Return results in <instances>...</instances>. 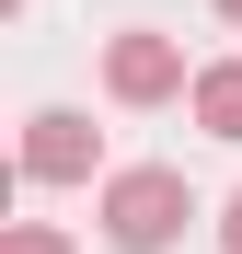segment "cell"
<instances>
[{
	"mask_svg": "<svg viewBox=\"0 0 242 254\" xmlns=\"http://www.w3.org/2000/svg\"><path fill=\"white\" fill-rule=\"evenodd\" d=\"M93 220H104L115 254H173V243L196 231V185L173 174V162H127V174H104Z\"/></svg>",
	"mask_w": 242,
	"mask_h": 254,
	"instance_id": "cell-1",
	"label": "cell"
},
{
	"mask_svg": "<svg viewBox=\"0 0 242 254\" xmlns=\"http://www.w3.org/2000/svg\"><path fill=\"white\" fill-rule=\"evenodd\" d=\"M104 93H115V104H173V93H196V69H185V47H173V35L127 23V35L104 47Z\"/></svg>",
	"mask_w": 242,
	"mask_h": 254,
	"instance_id": "cell-2",
	"label": "cell"
},
{
	"mask_svg": "<svg viewBox=\"0 0 242 254\" xmlns=\"http://www.w3.org/2000/svg\"><path fill=\"white\" fill-rule=\"evenodd\" d=\"M93 162H104L93 116H69V104L23 116V185H93Z\"/></svg>",
	"mask_w": 242,
	"mask_h": 254,
	"instance_id": "cell-3",
	"label": "cell"
},
{
	"mask_svg": "<svg viewBox=\"0 0 242 254\" xmlns=\"http://www.w3.org/2000/svg\"><path fill=\"white\" fill-rule=\"evenodd\" d=\"M185 104H196V127H208V139H231V150H242V58H208Z\"/></svg>",
	"mask_w": 242,
	"mask_h": 254,
	"instance_id": "cell-4",
	"label": "cell"
},
{
	"mask_svg": "<svg viewBox=\"0 0 242 254\" xmlns=\"http://www.w3.org/2000/svg\"><path fill=\"white\" fill-rule=\"evenodd\" d=\"M0 254H81L58 220H12V231H0Z\"/></svg>",
	"mask_w": 242,
	"mask_h": 254,
	"instance_id": "cell-5",
	"label": "cell"
},
{
	"mask_svg": "<svg viewBox=\"0 0 242 254\" xmlns=\"http://www.w3.org/2000/svg\"><path fill=\"white\" fill-rule=\"evenodd\" d=\"M219 254H242V196H231V208H219Z\"/></svg>",
	"mask_w": 242,
	"mask_h": 254,
	"instance_id": "cell-6",
	"label": "cell"
},
{
	"mask_svg": "<svg viewBox=\"0 0 242 254\" xmlns=\"http://www.w3.org/2000/svg\"><path fill=\"white\" fill-rule=\"evenodd\" d=\"M208 12H219V23H242V0H208Z\"/></svg>",
	"mask_w": 242,
	"mask_h": 254,
	"instance_id": "cell-7",
	"label": "cell"
}]
</instances>
